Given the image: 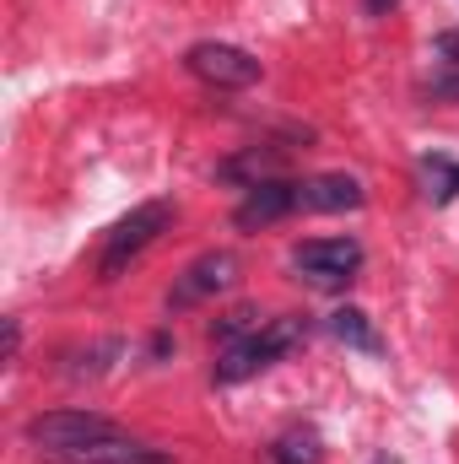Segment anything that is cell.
Here are the masks:
<instances>
[{
    "label": "cell",
    "mask_w": 459,
    "mask_h": 464,
    "mask_svg": "<svg viewBox=\"0 0 459 464\" xmlns=\"http://www.w3.org/2000/svg\"><path fill=\"white\" fill-rule=\"evenodd\" d=\"M416 173H422V195H427V206H454L459 200V162L454 157L427 151Z\"/></svg>",
    "instance_id": "12"
},
{
    "label": "cell",
    "mask_w": 459,
    "mask_h": 464,
    "mask_svg": "<svg viewBox=\"0 0 459 464\" xmlns=\"http://www.w3.org/2000/svg\"><path fill=\"white\" fill-rule=\"evenodd\" d=\"M427 98H438V103H459V71H438L433 82H427Z\"/></svg>",
    "instance_id": "16"
},
{
    "label": "cell",
    "mask_w": 459,
    "mask_h": 464,
    "mask_svg": "<svg viewBox=\"0 0 459 464\" xmlns=\"http://www.w3.org/2000/svg\"><path fill=\"white\" fill-rule=\"evenodd\" d=\"M119 356H124V341H119V335H109V341H93V346L65 351V356H60V362H65L60 372H65V378H103Z\"/></svg>",
    "instance_id": "13"
},
{
    "label": "cell",
    "mask_w": 459,
    "mask_h": 464,
    "mask_svg": "<svg viewBox=\"0 0 459 464\" xmlns=\"http://www.w3.org/2000/svg\"><path fill=\"white\" fill-rule=\"evenodd\" d=\"M22 432H27L33 449L60 454V459H76L82 449H93V443H103V438H119V427L109 416H98V411H44V416H33Z\"/></svg>",
    "instance_id": "3"
},
{
    "label": "cell",
    "mask_w": 459,
    "mask_h": 464,
    "mask_svg": "<svg viewBox=\"0 0 459 464\" xmlns=\"http://www.w3.org/2000/svg\"><path fill=\"white\" fill-rule=\"evenodd\" d=\"M76 464H173V454L146 449V443H135V438H103V443L82 449Z\"/></svg>",
    "instance_id": "10"
},
{
    "label": "cell",
    "mask_w": 459,
    "mask_h": 464,
    "mask_svg": "<svg viewBox=\"0 0 459 464\" xmlns=\"http://www.w3.org/2000/svg\"><path fill=\"white\" fill-rule=\"evenodd\" d=\"M433 54H438L449 71H459V27H444V33L433 38Z\"/></svg>",
    "instance_id": "17"
},
{
    "label": "cell",
    "mask_w": 459,
    "mask_h": 464,
    "mask_svg": "<svg viewBox=\"0 0 459 464\" xmlns=\"http://www.w3.org/2000/svg\"><path fill=\"white\" fill-rule=\"evenodd\" d=\"M232 281H238V254H232V248H211V254L190 259V265H184V276L168 286V314H179V308H195V303H211V297H222Z\"/></svg>",
    "instance_id": "6"
},
{
    "label": "cell",
    "mask_w": 459,
    "mask_h": 464,
    "mask_svg": "<svg viewBox=\"0 0 459 464\" xmlns=\"http://www.w3.org/2000/svg\"><path fill=\"white\" fill-rule=\"evenodd\" d=\"M146 356H151V362H168V356H173V335H168V330H157V335H151V346H146Z\"/></svg>",
    "instance_id": "19"
},
{
    "label": "cell",
    "mask_w": 459,
    "mask_h": 464,
    "mask_svg": "<svg viewBox=\"0 0 459 464\" xmlns=\"http://www.w3.org/2000/svg\"><path fill=\"white\" fill-rule=\"evenodd\" d=\"M254 330H259V308H228L222 319H211V341H222V346L254 335Z\"/></svg>",
    "instance_id": "15"
},
{
    "label": "cell",
    "mask_w": 459,
    "mask_h": 464,
    "mask_svg": "<svg viewBox=\"0 0 459 464\" xmlns=\"http://www.w3.org/2000/svg\"><path fill=\"white\" fill-rule=\"evenodd\" d=\"M330 335H336L341 346L362 351V356H378V351H384V335L373 330V319H367L362 308H351V303H346V308H336V314H330Z\"/></svg>",
    "instance_id": "11"
},
{
    "label": "cell",
    "mask_w": 459,
    "mask_h": 464,
    "mask_svg": "<svg viewBox=\"0 0 459 464\" xmlns=\"http://www.w3.org/2000/svg\"><path fill=\"white\" fill-rule=\"evenodd\" d=\"M298 184L303 179H265V184L243 189V200L232 206V227L259 232V227H270V222H281V217H292V211H303L298 206Z\"/></svg>",
    "instance_id": "7"
},
{
    "label": "cell",
    "mask_w": 459,
    "mask_h": 464,
    "mask_svg": "<svg viewBox=\"0 0 459 464\" xmlns=\"http://www.w3.org/2000/svg\"><path fill=\"white\" fill-rule=\"evenodd\" d=\"M16 351H22V319L11 314L5 319V362H16Z\"/></svg>",
    "instance_id": "18"
},
{
    "label": "cell",
    "mask_w": 459,
    "mask_h": 464,
    "mask_svg": "<svg viewBox=\"0 0 459 464\" xmlns=\"http://www.w3.org/2000/svg\"><path fill=\"white\" fill-rule=\"evenodd\" d=\"M173 200H146V206H135L130 217H119L109 237H103V254H98V281H119V270L135 259V254H146L162 232L173 227Z\"/></svg>",
    "instance_id": "2"
},
{
    "label": "cell",
    "mask_w": 459,
    "mask_h": 464,
    "mask_svg": "<svg viewBox=\"0 0 459 464\" xmlns=\"http://www.w3.org/2000/svg\"><path fill=\"white\" fill-rule=\"evenodd\" d=\"M184 65H190V76H200V82L217 87V92H243V87L259 82V60H254L249 49H238V44H217V38L195 44V49L184 54Z\"/></svg>",
    "instance_id": "5"
},
{
    "label": "cell",
    "mask_w": 459,
    "mask_h": 464,
    "mask_svg": "<svg viewBox=\"0 0 459 464\" xmlns=\"http://www.w3.org/2000/svg\"><path fill=\"white\" fill-rule=\"evenodd\" d=\"M308 341V319L303 314H281V319H265L254 335H243V341H232L222 346L217 356V367H211V378L232 389V383H243V378H254V372H265L270 362H281L292 346H303Z\"/></svg>",
    "instance_id": "1"
},
{
    "label": "cell",
    "mask_w": 459,
    "mask_h": 464,
    "mask_svg": "<svg viewBox=\"0 0 459 464\" xmlns=\"http://www.w3.org/2000/svg\"><path fill=\"white\" fill-rule=\"evenodd\" d=\"M395 5H400V0H362V11H367V16H389Z\"/></svg>",
    "instance_id": "20"
},
{
    "label": "cell",
    "mask_w": 459,
    "mask_h": 464,
    "mask_svg": "<svg viewBox=\"0 0 459 464\" xmlns=\"http://www.w3.org/2000/svg\"><path fill=\"white\" fill-rule=\"evenodd\" d=\"M325 459V443L314 427H287L276 443H270V464H319Z\"/></svg>",
    "instance_id": "14"
},
{
    "label": "cell",
    "mask_w": 459,
    "mask_h": 464,
    "mask_svg": "<svg viewBox=\"0 0 459 464\" xmlns=\"http://www.w3.org/2000/svg\"><path fill=\"white\" fill-rule=\"evenodd\" d=\"M292 270L308 286L341 292V286H351V276L362 270V243L356 237H308V243L292 248Z\"/></svg>",
    "instance_id": "4"
},
{
    "label": "cell",
    "mask_w": 459,
    "mask_h": 464,
    "mask_svg": "<svg viewBox=\"0 0 459 464\" xmlns=\"http://www.w3.org/2000/svg\"><path fill=\"white\" fill-rule=\"evenodd\" d=\"M298 206L303 211H362L367 189L351 173H314V179L298 184Z\"/></svg>",
    "instance_id": "8"
},
{
    "label": "cell",
    "mask_w": 459,
    "mask_h": 464,
    "mask_svg": "<svg viewBox=\"0 0 459 464\" xmlns=\"http://www.w3.org/2000/svg\"><path fill=\"white\" fill-rule=\"evenodd\" d=\"M281 168H287L281 151H270V146H249V151H238V157H228V162L217 168V179H222V184H243V189H254V184H265V179H287Z\"/></svg>",
    "instance_id": "9"
}]
</instances>
